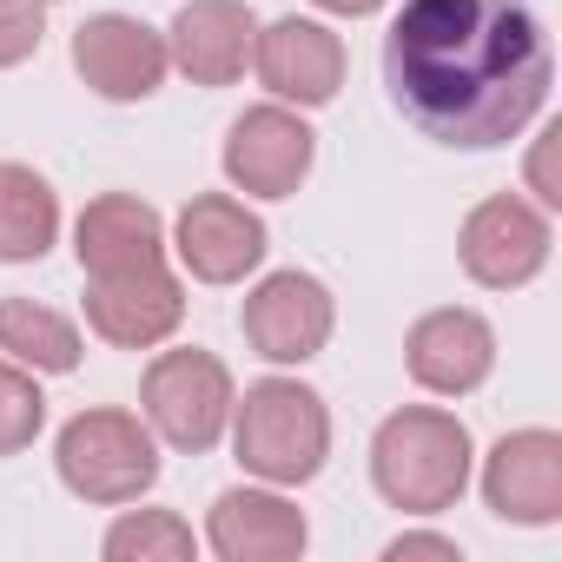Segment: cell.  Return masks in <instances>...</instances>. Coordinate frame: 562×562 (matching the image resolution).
I'll return each mask as SVG.
<instances>
[{"instance_id":"cell-1","label":"cell","mask_w":562,"mask_h":562,"mask_svg":"<svg viewBox=\"0 0 562 562\" xmlns=\"http://www.w3.org/2000/svg\"><path fill=\"white\" fill-rule=\"evenodd\" d=\"M391 106L450 153L522 139L555 87V47L529 0H404L384 34Z\"/></svg>"},{"instance_id":"cell-2","label":"cell","mask_w":562,"mask_h":562,"mask_svg":"<svg viewBox=\"0 0 562 562\" xmlns=\"http://www.w3.org/2000/svg\"><path fill=\"white\" fill-rule=\"evenodd\" d=\"M225 443H232V457L251 483L305 490L331 463V404L305 378L271 371V378H258L232 397Z\"/></svg>"},{"instance_id":"cell-3","label":"cell","mask_w":562,"mask_h":562,"mask_svg":"<svg viewBox=\"0 0 562 562\" xmlns=\"http://www.w3.org/2000/svg\"><path fill=\"white\" fill-rule=\"evenodd\" d=\"M476 470L470 424L443 404H404L371 430V490L397 516H443L463 503Z\"/></svg>"},{"instance_id":"cell-4","label":"cell","mask_w":562,"mask_h":562,"mask_svg":"<svg viewBox=\"0 0 562 562\" xmlns=\"http://www.w3.org/2000/svg\"><path fill=\"white\" fill-rule=\"evenodd\" d=\"M54 470H60L67 496H80L93 509H120V503H139L159 483V437L146 430L139 411L93 404V411L60 424Z\"/></svg>"},{"instance_id":"cell-5","label":"cell","mask_w":562,"mask_h":562,"mask_svg":"<svg viewBox=\"0 0 562 562\" xmlns=\"http://www.w3.org/2000/svg\"><path fill=\"white\" fill-rule=\"evenodd\" d=\"M232 364L218 351H199V345H172V351H153L146 378H139V417L146 430L179 450V457H205L225 443V424H232Z\"/></svg>"},{"instance_id":"cell-6","label":"cell","mask_w":562,"mask_h":562,"mask_svg":"<svg viewBox=\"0 0 562 562\" xmlns=\"http://www.w3.org/2000/svg\"><path fill=\"white\" fill-rule=\"evenodd\" d=\"M555 251V212H542L522 192H490L457 225V265L483 292H522L549 271Z\"/></svg>"},{"instance_id":"cell-7","label":"cell","mask_w":562,"mask_h":562,"mask_svg":"<svg viewBox=\"0 0 562 562\" xmlns=\"http://www.w3.org/2000/svg\"><path fill=\"white\" fill-rule=\"evenodd\" d=\"M238 331H245L251 358H265L271 371H299L331 345L338 299H331V285L318 271H299V265L265 271L238 305Z\"/></svg>"},{"instance_id":"cell-8","label":"cell","mask_w":562,"mask_h":562,"mask_svg":"<svg viewBox=\"0 0 562 562\" xmlns=\"http://www.w3.org/2000/svg\"><path fill=\"white\" fill-rule=\"evenodd\" d=\"M318 166V133L299 106L285 100H258L245 106L232 126H225V146H218V172L232 192L245 199H292Z\"/></svg>"},{"instance_id":"cell-9","label":"cell","mask_w":562,"mask_h":562,"mask_svg":"<svg viewBox=\"0 0 562 562\" xmlns=\"http://www.w3.org/2000/svg\"><path fill=\"white\" fill-rule=\"evenodd\" d=\"M271 251V225L238 192H192L179 218L166 225V258H179L199 285H245Z\"/></svg>"},{"instance_id":"cell-10","label":"cell","mask_w":562,"mask_h":562,"mask_svg":"<svg viewBox=\"0 0 562 562\" xmlns=\"http://www.w3.org/2000/svg\"><path fill=\"white\" fill-rule=\"evenodd\" d=\"M251 74L271 100H285L299 113H318L345 93V74H351V54L338 41L331 21H312V14H278V21H258V41H251Z\"/></svg>"},{"instance_id":"cell-11","label":"cell","mask_w":562,"mask_h":562,"mask_svg":"<svg viewBox=\"0 0 562 562\" xmlns=\"http://www.w3.org/2000/svg\"><path fill=\"white\" fill-rule=\"evenodd\" d=\"M80 87L106 106H139L166 87L172 74V54H166V27H146L139 14H87L74 27V47H67Z\"/></svg>"},{"instance_id":"cell-12","label":"cell","mask_w":562,"mask_h":562,"mask_svg":"<svg viewBox=\"0 0 562 562\" xmlns=\"http://www.w3.org/2000/svg\"><path fill=\"white\" fill-rule=\"evenodd\" d=\"M483 490V509L496 522L516 529H555L562 522V430L529 424V430H503L483 457V470H470Z\"/></svg>"},{"instance_id":"cell-13","label":"cell","mask_w":562,"mask_h":562,"mask_svg":"<svg viewBox=\"0 0 562 562\" xmlns=\"http://www.w3.org/2000/svg\"><path fill=\"white\" fill-rule=\"evenodd\" d=\"M186 325V278L159 258L139 271L87 278V331L113 351H159Z\"/></svg>"},{"instance_id":"cell-14","label":"cell","mask_w":562,"mask_h":562,"mask_svg":"<svg viewBox=\"0 0 562 562\" xmlns=\"http://www.w3.org/2000/svg\"><path fill=\"white\" fill-rule=\"evenodd\" d=\"M199 542L218 562H299L312 549V522L292 503V490H278V483H238V490L212 496Z\"/></svg>"},{"instance_id":"cell-15","label":"cell","mask_w":562,"mask_h":562,"mask_svg":"<svg viewBox=\"0 0 562 562\" xmlns=\"http://www.w3.org/2000/svg\"><path fill=\"white\" fill-rule=\"evenodd\" d=\"M404 371L430 397H470L496 371V325L470 305H437L404 331Z\"/></svg>"},{"instance_id":"cell-16","label":"cell","mask_w":562,"mask_h":562,"mask_svg":"<svg viewBox=\"0 0 562 562\" xmlns=\"http://www.w3.org/2000/svg\"><path fill=\"white\" fill-rule=\"evenodd\" d=\"M251 41H258V14L245 0H186L166 27L172 74H186L205 93L238 87L251 74Z\"/></svg>"},{"instance_id":"cell-17","label":"cell","mask_w":562,"mask_h":562,"mask_svg":"<svg viewBox=\"0 0 562 562\" xmlns=\"http://www.w3.org/2000/svg\"><path fill=\"white\" fill-rule=\"evenodd\" d=\"M74 258L87 278H113V271H139L166 258V218L153 199L139 192H100L80 205L74 218Z\"/></svg>"},{"instance_id":"cell-18","label":"cell","mask_w":562,"mask_h":562,"mask_svg":"<svg viewBox=\"0 0 562 562\" xmlns=\"http://www.w3.org/2000/svg\"><path fill=\"white\" fill-rule=\"evenodd\" d=\"M60 245V192L47 172L0 159V265H41Z\"/></svg>"},{"instance_id":"cell-19","label":"cell","mask_w":562,"mask_h":562,"mask_svg":"<svg viewBox=\"0 0 562 562\" xmlns=\"http://www.w3.org/2000/svg\"><path fill=\"white\" fill-rule=\"evenodd\" d=\"M80 351H87V338L67 312H54L41 299H0V358L27 364L34 378H67V371H80Z\"/></svg>"},{"instance_id":"cell-20","label":"cell","mask_w":562,"mask_h":562,"mask_svg":"<svg viewBox=\"0 0 562 562\" xmlns=\"http://www.w3.org/2000/svg\"><path fill=\"white\" fill-rule=\"evenodd\" d=\"M100 555L106 562H192L199 536L179 509H126L120 503V516L100 536Z\"/></svg>"},{"instance_id":"cell-21","label":"cell","mask_w":562,"mask_h":562,"mask_svg":"<svg viewBox=\"0 0 562 562\" xmlns=\"http://www.w3.org/2000/svg\"><path fill=\"white\" fill-rule=\"evenodd\" d=\"M47 430V391L27 364L0 358V457L34 450V437Z\"/></svg>"},{"instance_id":"cell-22","label":"cell","mask_w":562,"mask_h":562,"mask_svg":"<svg viewBox=\"0 0 562 562\" xmlns=\"http://www.w3.org/2000/svg\"><path fill=\"white\" fill-rule=\"evenodd\" d=\"M47 41V0H0V74H14Z\"/></svg>"},{"instance_id":"cell-23","label":"cell","mask_w":562,"mask_h":562,"mask_svg":"<svg viewBox=\"0 0 562 562\" xmlns=\"http://www.w3.org/2000/svg\"><path fill=\"white\" fill-rule=\"evenodd\" d=\"M555 146H562V126L549 120L536 139H529V199L542 212H562V186H555Z\"/></svg>"},{"instance_id":"cell-24","label":"cell","mask_w":562,"mask_h":562,"mask_svg":"<svg viewBox=\"0 0 562 562\" xmlns=\"http://www.w3.org/2000/svg\"><path fill=\"white\" fill-rule=\"evenodd\" d=\"M417 555H437V562H463V542L443 536V529H404L384 542V562H417Z\"/></svg>"},{"instance_id":"cell-25","label":"cell","mask_w":562,"mask_h":562,"mask_svg":"<svg viewBox=\"0 0 562 562\" xmlns=\"http://www.w3.org/2000/svg\"><path fill=\"white\" fill-rule=\"evenodd\" d=\"M318 14H331V21H371V14H384L391 0H312Z\"/></svg>"},{"instance_id":"cell-26","label":"cell","mask_w":562,"mask_h":562,"mask_svg":"<svg viewBox=\"0 0 562 562\" xmlns=\"http://www.w3.org/2000/svg\"><path fill=\"white\" fill-rule=\"evenodd\" d=\"M47 8H54V0H47Z\"/></svg>"}]
</instances>
